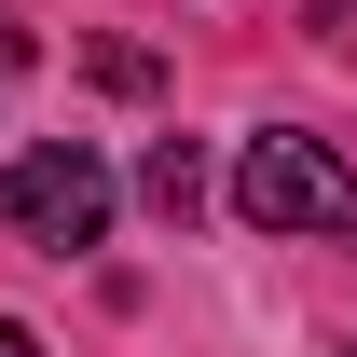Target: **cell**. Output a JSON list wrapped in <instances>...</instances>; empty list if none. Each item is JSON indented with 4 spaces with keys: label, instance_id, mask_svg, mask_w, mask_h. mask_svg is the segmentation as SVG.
I'll use <instances>...</instances> for the list:
<instances>
[{
    "label": "cell",
    "instance_id": "7a4b0ae2",
    "mask_svg": "<svg viewBox=\"0 0 357 357\" xmlns=\"http://www.w3.org/2000/svg\"><path fill=\"white\" fill-rule=\"evenodd\" d=\"M0 220L28 234L42 261H69V248L110 234V165H96L83 137H42V151H14V178H0Z\"/></svg>",
    "mask_w": 357,
    "mask_h": 357
},
{
    "label": "cell",
    "instance_id": "277c9868",
    "mask_svg": "<svg viewBox=\"0 0 357 357\" xmlns=\"http://www.w3.org/2000/svg\"><path fill=\"white\" fill-rule=\"evenodd\" d=\"M0 357H42V344H28V330H14V316H0Z\"/></svg>",
    "mask_w": 357,
    "mask_h": 357
},
{
    "label": "cell",
    "instance_id": "6da1fadb",
    "mask_svg": "<svg viewBox=\"0 0 357 357\" xmlns=\"http://www.w3.org/2000/svg\"><path fill=\"white\" fill-rule=\"evenodd\" d=\"M234 206H248V234H357V165L303 124H261L234 165Z\"/></svg>",
    "mask_w": 357,
    "mask_h": 357
},
{
    "label": "cell",
    "instance_id": "3957f363",
    "mask_svg": "<svg viewBox=\"0 0 357 357\" xmlns=\"http://www.w3.org/2000/svg\"><path fill=\"white\" fill-rule=\"evenodd\" d=\"M137 192H151L165 220H192V206H206V151H192V137H151V165H137Z\"/></svg>",
    "mask_w": 357,
    "mask_h": 357
}]
</instances>
